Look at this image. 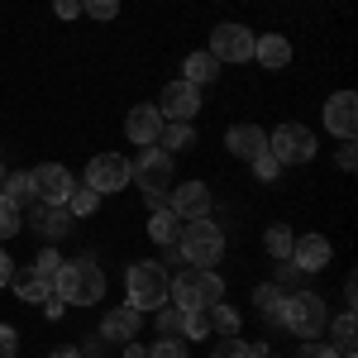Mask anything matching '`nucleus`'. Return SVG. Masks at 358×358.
Here are the masks:
<instances>
[{"label": "nucleus", "instance_id": "1", "mask_svg": "<svg viewBox=\"0 0 358 358\" xmlns=\"http://www.w3.org/2000/svg\"><path fill=\"white\" fill-rule=\"evenodd\" d=\"M53 296H62L67 306H96L106 296V273L96 258H72V263H57L53 273Z\"/></svg>", "mask_w": 358, "mask_h": 358}, {"label": "nucleus", "instance_id": "2", "mask_svg": "<svg viewBox=\"0 0 358 358\" xmlns=\"http://www.w3.org/2000/svg\"><path fill=\"white\" fill-rule=\"evenodd\" d=\"M325 320H330V306L320 301L315 292H292V296H282L277 330L296 334V339H315V334H325Z\"/></svg>", "mask_w": 358, "mask_h": 358}, {"label": "nucleus", "instance_id": "3", "mask_svg": "<svg viewBox=\"0 0 358 358\" xmlns=\"http://www.w3.org/2000/svg\"><path fill=\"white\" fill-rule=\"evenodd\" d=\"M167 301L182 310H210L215 301H224V277L215 268H187V273H177Z\"/></svg>", "mask_w": 358, "mask_h": 358}, {"label": "nucleus", "instance_id": "4", "mask_svg": "<svg viewBox=\"0 0 358 358\" xmlns=\"http://www.w3.org/2000/svg\"><path fill=\"white\" fill-rule=\"evenodd\" d=\"M177 248H182V258H187L192 268H215L224 258V229L210 220V215H206V220H182Z\"/></svg>", "mask_w": 358, "mask_h": 358}, {"label": "nucleus", "instance_id": "5", "mask_svg": "<svg viewBox=\"0 0 358 358\" xmlns=\"http://www.w3.org/2000/svg\"><path fill=\"white\" fill-rule=\"evenodd\" d=\"M124 292H129V301L124 306H134V310H158V306H167V292H172V277H167L163 263H134L129 273H124Z\"/></svg>", "mask_w": 358, "mask_h": 358}, {"label": "nucleus", "instance_id": "6", "mask_svg": "<svg viewBox=\"0 0 358 358\" xmlns=\"http://www.w3.org/2000/svg\"><path fill=\"white\" fill-rule=\"evenodd\" d=\"M129 167H134L138 192L148 196L153 206H163L167 192H172V182H177V177H172V153H163V148L153 143V148H143V153H138V163H129Z\"/></svg>", "mask_w": 358, "mask_h": 358}, {"label": "nucleus", "instance_id": "7", "mask_svg": "<svg viewBox=\"0 0 358 358\" xmlns=\"http://www.w3.org/2000/svg\"><path fill=\"white\" fill-rule=\"evenodd\" d=\"M315 148H320V143H315V134H310L306 124H292V120H287V124H277L273 134H268V153H273L282 167L310 163V158H315Z\"/></svg>", "mask_w": 358, "mask_h": 358}, {"label": "nucleus", "instance_id": "8", "mask_svg": "<svg viewBox=\"0 0 358 358\" xmlns=\"http://www.w3.org/2000/svg\"><path fill=\"white\" fill-rule=\"evenodd\" d=\"M82 182L96 196H115V192H124V187L134 182V167H129V158H120V153H96V158L86 163Z\"/></svg>", "mask_w": 358, "mask_h": 358}, {"label": "nucleus", "instance_id": "9", "mask_svg": "<svg viewBox=\"0 0 358 358\" xmlns=\"http://www.w3.org/2000/svg\"><path fill=\"white\" fill-rule=\"evenodd\" d=\"M215 62H253V29L244 24H215L210 29V48Z\"/></svg>", "mask_w": 358, "mask_h": 358}, {"label": "nucleus", "instance_id": "10", "mask_svg": "<svg viewBox=\"0 0 358 358\" xmlns=\"http://www.w3.org/2000/svg\"><path fill=\"white\" fill-rule=\"evenodd\" d=\"M177 220H206L210 215V187L206 182H172V192L163 201Z\"/></svg>", "mask_w": 358, "mask_h": 358}, {"label": "nucleus", "instance_id": "11", "mask_svg": "<svg viewBox=\"0 0 358 358\" xmlns=\"http://www.w3.org/2000/svg\"><path fill=\"white\" fill-rule=\"evenodd\" d=\"M29 177H34V196H38L43 206H67V196H72V187H77V177H72L62 163H38Z\"/></svg>", "mask_w": 358, "mask_h": 358}, {"label": "nucleus", "instance_id": "12", "mask_svg": "<svg viewBox=\"0 0 358 358\" xmlns=\"http://www.w3.org/2000/svg\"><path fill=\"white\" fill-rule=\"evenodd\" d=\"M196 110H201V86H192V82H167L163 86V96H158V115L163 120H187L192 124Z\"/></svg>", "mask_w": 358, "mask_h": 358}, {"label": "nucleus", "instance_id": "13", "mask_svg": "<svg viewBox=\"0 0 358 358\" xmlns=\"http://www.w3.org/2000/svg\"><path fill=\"white\" fill-rule=\"evenodd\" d=\"M320 115H325V129H330V134H339V138L358 134V96L354 91H334Z\"/></svg>", "mask_w": 358, "mask_h": 358}, {"label": "nucleus", "instance_id": "14", "mask_svg": "<svg viewBox=\"0 0 358 358\" xmlns=\"http://www.w3.org/2000/svg\"><path fill=\"white\" fill-rule=\"evenodd\" d=\"M138 325H143V310H134V306H115V310H106L101 315V339L106 344H129V339H138Z\"/></svg>", "mask_w": 358, "mask_h": 358}, {"label": "nucleus", "instance_id": "15", "mask_svg": "<svg viewBox=\"0 0 358 358\" xmlns=\"http://www.w3.org/2000/svg\"><path fill=\"white\" fill-rule=\"evenodd\" d=\"M224 148L239 158V163H253L258 153H268V129H258V124H229L224 129Z\"/></svg>", "mask_w": 358, "mask_h": 358}, {"label": "nucleus", "instance_id": "16", "mask_svg": "<svg viewBox=\"0 0 358 358\" xmlns=\"http://www.w3.org/2000/svg\"><path fill=\"white\" fill-rule=\"evenodd\" d=\"M330 258H334V248H330L325 234H301V239L292 244V258H287V263H292L296 273H320Z\"/></svg>", "mask_w": 358, "mask_h": 358}, {"label": "nucleus", "instance_id": "17", "mask_svg": "<svg viewBox=\"0 0 358 358\" xmlns=\"http://www.w3.org/2000/svg\"><path fill=\"white\" fill-rule=\"evenodd\" d=\"M163 115H158V106H134V110L124 115V138L129 143H143V148H153L158 143V134H163Z\"/></svg>", "mask_w": 358, "mask_h": 358}, {"label": "nucleus", "instance_id": "18", "mask_svg": "<svg viewBox=\"0 0 358 358\" xmlns=\"http://www.w3.org/2000/svg\"><path fill=\"white\" fill-rule=\"evenodd\" d=\"M253 57H258V67L282 72V67H292V38H282V34H263V38H253Z\"/></svg>", "mask_w": 358, "mask_h": 358}, {"label": "nucleus", "instance_id": "19", "mask_svg": "<svg viewBox=\"0 0 358 358\" xmlns=\"http://www.w3.org/2000/svg\"><path fill=\"white\" fill-rule=\"evenodd\" d=\"M325 330H330V349H334V354H354V344H358L354 310H339L334 320H325Z\"/></svg>", "mask_w": 358, "mask_h": 358}, {"label": "nucleus", "instance_id": "20", "mask_svg": "<svg viewBox=\"0 0 358 358\" xmlns=\"http://www.w3.org/2000/svg\"><path fill=\"white\" fill-rule=\"evenodd\" d=\"M10 287H15V296H20L24 306H43L48 296H53V282H48V277H38V273L10 277Z\"/></svg>", "mask_w": 358, "mask_h": 358}, {"label": "nucleus", "instance_id": "21", "mask_svg": "<svg viewBox=\"0 0 358 358\" xmlns=\"http://www.w3.org/2000/svg\"><path fill=\"white\" fill-rule=\"evenodd\" d=\"M215 77H220V62H215V57L206 53V48H201V53H192L187 62H182V82L206 86V82H215Z\"/></svg>", "mask_w": 358, "mask_h": 358}, {"label": "nucleus", "instance_id": "22", "mask_svg": "<svg viewBox=\"0 0 358 358\" xmlns=\"http://www.w3.org/2000/svg\"><path fill=\"white\" fill-rule=\"evenodd\" d=\"M282 296H287V292H282L277 282H258V287H253V310H258V315H263L273 330H277V310H282Z\"/></svg>", "mask_w": 358, "mask_h": 358}, {"label": "nucleus", "instance_id": "23", "mask_svg": "<svg viewBox=\"0 0 358 358\" xmlns=\"http://www.w3.org/2000/svg\"><path fill=\"white\" fill-rule=\"evenodd\" d=\"M192 143H196V129L187 120H167L163 134H158V148H163V153H187Z\"/></svg>", "mask_w": 358, "mask_h": 358}, {"label": "nucleus", "instance_id": "24", "mask_svg": "<svg viewBox=\"0 0 358 358\" xmlns=\"http://www.w3.org/2000/svg\"><path fill=\"white\" fill-rule=\"evenodd\" d=\"M67 224H72L67 206H38V215H34V229H38L43 239H57V234H67Z\"/></svg>", "mask_w": 358, "mask_h": 358}, {"label": "nucleus", "instance_id": "25", "mask_svg": "<svg viewBox=\"0 0 358 358\" xmlns=\"http://www.w3.org/2000/svg\"><path fill=\"white\" fill-rule=\"evenodd\" d=\"M177 229H182L177 215H172L167 206H158V210H153V220H148V239H153V244H163V248H172V244H177Z\"/></svg>", "mask_w": 358, "mask_h": 358}, {"label": "nucleus", "instance_id": "26", "mask_svg": "<svg viewBox=\"0 0 358 358\" xmlns=\"http://www.w3.org/2000/svg\"><path fill=\"white\" fill-rule=\"evenodd\" d=\"M20 229H24V206L0 192V239H15Z\"/></svg>", "mask_w": 358, "mask_h": 358}, {"label": "nucleus", "instance_id": "27", "mask_svg": "<svg viewBox=\"0 0 358 358\" xmlns=\"http://www.w3.org/2000/svg\"><path fill=\"white\" fill-rule=\"evenodd\" d=\"M292 244H296V239H292V229H287V224H273V229L263 234V248H268V258H277V263H287V258H292Z\"/></svg>", "mask_w": 358, "mask_h": 358}, {"label": "nucleus", "instance_id": "28", "mask_svg": "<svg viewBox=\"0 0 358 358\" xmlns=\"http://www.w3.org/2000/svg\"><path fill=\"white\" fill-rule=\"evenodd\" d=\"M206 315H210V330H220L224 339H229V334H239V310H234V306L215 301L210 310H206Z\"/></svg>", "mask_w": 358, "mask_h": 358}, {"label": "nucleus", "instance_id": "29", "mask_svg": "<svg viewBox=\"0 0 358 358\" xmlns=\"http://www.w3.org/2000/svg\"><path fill=\"white\" fill-rule=\"evenodd\" d=\"M0 192L24 206V201H34V177H29V172H5V187H0Z\"/></svg>", "mask_w": 358, "mask_h": 358}, {"label": "nucleus", "instance_id": "30", "mask_svg": "<svg viewBox=\"0 0 358 358\" xmlns=\"http://www.w3.org/2000/svg\"><path fill=\"white\" fill-rule=\"evenodd\" d=\"M96 206H101V196L91 192L86 182H77V187H72V196H67V215H91Z\"/></svg>", "mask_w": 358, "mask_h": 358}, {"label": "nucleus", "instance_id": "31", "mask_svg": "<svg viewBox=\"0 0 358 358\" xmlns=\"http://www.w3.org/2000/svg\"><path fill=\"white\" fill-rule=\"evenodd\" d=\"M210 315H206V310H187V315H182V339H210Z\"/></svg>", "mask_w": 358, "mask_h": 358}, {"label": "nucleus", "instance_id": "32", "mask_svg": "<svg viewBox=\"0 0 358 358\" xmlns=\"http://www.w3.org/2000/svg\"><path fill=\"white\" fill-rule=\"evenodd\" d=\"M148 358H192V349H187L182 334H163V339L148 349Z\"/></svg>", "mask_w": 358, "mask_h": 358}, {"label": "nucleus", "instance_id": "33", "mask_svg": "<svg viewBox=\"0 0 358 358\" xmlns=\"http://www.w3.org/2000/svg\"><path fill=\"white\" fill-rule=\"evenodd\" d=\"M153 315H158V320H153V325H158V334H182V315H187V310H182V306H158V310H153Z\"/></svg>", "mask_w": 358, "mask_h": 358}, {"label": "nucleus", "instance_id": "34", "mask_svg": "<svg viewBox=\"0 0 358 358\" xmlns=\"http://www.w3.org/2000/svg\"><path fill=\"white\" fill-rule=\"evenodd\" d=\"M82 15H91V20H115L120 15V0H82Z\"/></svg>", "mask_w": 358, "mask_h": 358}, {"label": "nucleus", "instance_id": "35", "mask_svg": "<svg viewBox=\"0 0 358 358\" xmlns=\"http://www.w3.org/2000/svg\"><path fill=\"white\" fill-rule=\"evenodd\" d=\"M210 358H253V354H248L244 339H234V334H229V339H220V344L210 349Z\"/></svg>", "mask_w": 358, "mask_h": 358}, {"label": "nucleus", "instance_id": "36", "mask_svg": "<svg viewBox=\"0 0 358 358\" xmlns=\"http://www.w3.org/2000/svg\"><path fill=\"white\" fill-rule=\"evenodd\" d=\"M253 172H258V182H277L282 177V163H277L273 153H258L253 158Z\"/></svg>", "mask_w": 358, "mask_h": 358}, {"label": "nucleus", "instance_id": "37", "mask_svg": "<svg viewBox=\"0 0 358 358\" xmlns=\"http://www.w3.org/2000/svg\"><path fill=\"white\" fill-rule=\"evenodd\" d=\"M57 263H62V258H57L53 248H43V253H38V258H34V268H29V273H38V277H48V282H53Z\"/></svg>", "mask_w": 358, "mask_h": 358}, {"label": "nucleus", "instance_id": "38", "mask_svg": "<svg viewBox=\"0 0 358 358\" xmlns=\"http://www.w3.org/2000/svg\"><path fill=\"white\" fill-rule=\"evenodd\" d=\"M0 358H20V334L10 325H0Z\"/></svg>", "mask_w": 358, "mask_h": 358}, {"label": "nucleus", "instance_id": "39", "mask_svg": "<svg viewBox=\"0 0 358 358\" xmlns=\"http://www.w3.org/2000/svg\"><path fill=\"white\" fill-rule=\"evenodd\" d=\"M301 358H339L330 344H320V339H301Z\"/></svg>", "mask_w": 358, "mask_h": 358}, {"label": "nucleus", "instance_id": "40", "mask_svg": "<svg viewBox=\"0 0 358 358\" xmlns=\"http://www.w3.org/2000/svg\"><path fill=\"white\" fill-rule=\"evenodd\" d=\"M53 15L57 20H77L82 15V0H53Z\"/></svg>", "mask_w": 358, "mask_h": 358}, {"label": "nucleus", "instance_id": "41", "mask_svg": "<svg viewBox=\"0 0 358 358\" xmlns=\"http://www.w3.org/2000/svg\"><path fill=\"white\" fill-rule=\"evenodd\" d=\"M62 310H67L62 296H48V301H43V315H48V320H62Z\"/></svg>", "mask_w": 358, "mask_h": 358}, {"label": "nucleus", "instance_id": "42", "mask_svg": "<svg viewBox=\"0 0 358 358\" xmlns=\"http://www.w3.org/2000/svg\"><path fill=\"white\" fill-rule=\"evenodd\" d=\"M10 277H15V258L0 248V287H10Z\"/></svg>", "mask_w": 358, "mask_h": 358}, {"label": "nucleus", "instance_id": "43", "mask_svg": "<svg viewBox=\"0 0 358 358\" xmlns=\"http://www.w3.org/2000/svg\"><path fill=\"white\" fill-rule=\"evenodd\" d=\"M339 167L354 172V138H344V148H339Z\"/></svg>", "mask_w": 358, "mask_h": 358}, {"label": "nucleus", "instance_id": "44", "mask_svg": "<svg viewBox=\"0 0 358 358\" xmlns=\"http://www.w3.org/2000/svg\"><path fill=\"white\" fill-rule=\"evenodd\" d=\"M124 358H148V349H143L138 339H129V344H124Z\"/></svg>", "mask_w": 358, "mask_h": 358}, {"label": "nucleus", "instance_id": "45", "mask_svg": "<svg viewBox=\"0 0 358 358\" xmlns=\"http://www.w3.org/2000/svg\"><path fill=\"white\" fill-rule=\"evenodd\" d=\"M354 292H358V287H354V277H349V282H344V310H354V301H358Z\"/></svg>", "mask_w": 358, "mask_h": 358}, {"label": "nucleus", "instance_id": "46", "mask_svg": "<svg viewBox=\"0 0 358 358\" xmlns=\"http://www.w3.org/2000/svg\"><path fill=\"white\" fill-rule=\"evenodd\" d=\"M53 358H82V349H72V344H62V349H53Z\"/></svg>", "mask_w": 358, "mask_h": 358}, {"label": "nucleus", "instance_id": "47", "mask_svg": "<svg viewBox=\"0 0 358 358\" xmlns=\"http://www.w3.org/2000/svg\"><path fill=\"white\" fill-rule=\"evenodd\" d=\"M0 187H5V167H0Z\"/></svg>", "mask_w": 358, "mask_h": 358}, {"label": "nucleus", "instance_id": "48", "mask_svg": "<svg viewBox=\"0 0 358 358\" xmlns=\"http://www.w3.org/2000/svg\"><path fill=\"white\" fill-rule=\"evenodd\" d=\"M339 358H354V354H339Z\"/></svg>", "mask_w": 358, "mask_h": 358}, {"label": "nucleus", "instance_id": "49", "mask_svg": "<svg viewBox=\"0 0 358 358\" xmlns=\"http://www.w3.org/2000/svg\"><path fill=\"white\" fill-rule=\"evenodd\" d=\"M268 358H273V354H268Z\"/></svg>", "mask_w": 358, "mask_h": 358}]
</instances>
